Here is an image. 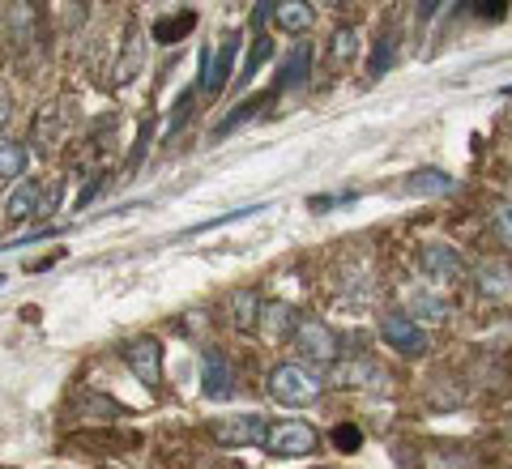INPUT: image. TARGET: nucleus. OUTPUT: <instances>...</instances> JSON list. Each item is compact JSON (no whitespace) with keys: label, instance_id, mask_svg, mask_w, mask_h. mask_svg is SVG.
Listing matches in <instances>:
<instances>
[{"label":"nucleus","instance_id":"obj_1","mask_svg":"<svg viewBox=\"0 0 512 469\" xmlns=\"http://www.w3.org/2000/svg\"><path fill=\"white\" fill-rule=\"evenodd\" d=\"M269 397L278 406H312L320 397V376L303 363H278L269 371Z\"/></svg>","mask_w":512,"mask_h":469},{"label":"nucleus","instance_id":"obj_2","mask_svg":"<svg viewBox=\"0 0 512 469\" xmlns=\"http://www.w3.org/2000/svg\"><path fill=\"white\" fill-rule=\"evenodd\" d=\"M295 346H299L303 359H308V363H320V367L338 363V354H342L338 333H333L325 320H299V325H295Z\"/></svg>","mask_w":512,"mask_h":469},{"label":"nucleus","instance_id":"obj_3","mask_svg":"<svg viewBox=\"0 0 512 469\" xmlns=\"http://www.w3.org/2000/svg\"><path fill=\"white\" fill-rule=\"evenodd\" d=\"M380 337H384V346H393L397 354H406V359H419V354L431 346L427 329L419 325V320L402 316V312H389L380 320Z\"/></svg>","mask_w":512,"mask_h":469},{"label":"nucleus","instance_id":"obj_4","mask_svg":"<svg viewBox=\"0 0 512 469\" xmlns=\"http://www.w3.org/2000/svg\"><path fill=\"white\" fill-rule=\"evenodd\" d=\"M210 431H214V440H218V444L244 448V444H265L274 427H269L261 414H227V418H218Z\"/></svg>","mask_w":512,"mask_h":469},{"label":"nucleus","instance_id":"obj_5","mask_svg":"<svg viewBox=\"0 0 512 469\" xmlns=\"http://www.w3.org/2000/svg\"><path fill=\"white\" fill-rule=\"evenodd\" d=\"M235 52H239V35L231 30V35H222V43L214 47V52H201V90H227L231 82V69H235Z\"/></svg>","mask_w":512,"mask_h":469},{"label":"nucleus","instance_id":"obj_6","mask_svg":"<svg viewBox=\"0 0 512 469\" xmlns=\"http://www.w3.org/2000/svg\"><path fill=\"white\" fill-rule=\"evenodd\" d=\"M316 444H320V435L312 423H278L265 440V448L274 457H308V452H316Z\"/></svg>","mask_w":512,"mask_h":469},{"label":"nucleus","instance_id":"obj_7","mask_svg":"<svg viewBox=\"0 0 512 469\" xmlns=\"http://www.w3.org/2000/svg\"><path fill=\"white\" fill-rule=\"evenodd\" d=\"M419 269L427 273L431 282L453 286V282H461V273H466V261H461V252L448 248V244H427L419 252Z\"/></svg>","mask_w":512,"mask_h":469},{"label":"nucleus","instance_id":"obj_8","mask_svg":"<svg viewBox=\"0 0 512 469\" xmlns=\"http://www.w3.org/2000/svg\"><path fill=\"white\" fill-rule=\"evenodd\" d=\"M124 363L133 367V376L141 384H158V376H163V350H158L154 337H133V342H124Z\"/></svg>","mask_w":512,"mask_h":469},{"label":"nucleus","instance_id":"obj_9","mask_svg":"<svg viewBox=\"0 0 512 469\" xmlns=\"http://www.w3.org/2000/svg\"><path fill=\"white\" fill-rule=\"evenodd\" d=\"M474 290L487 303H512V269L504 261H483L474 265Z\"/></svg>","mask_w":512,"mask_h":469},{"label":"nucleus","instance_id":"obj_10","mask_svg":"<svg viewBox=\"0 0 512 469\" xmlns=\"http://www.w3.org/2000/svg\"><path fill=\"white\" fill-rule=\"evenodd\" d=\"M201 388H205V397H222L231 388V363H227V354H222V350H205V359H201Z\"/></svg>","mask_w":512,"mask_h":469},{"label":"nucleus","instance_id":"obj_11","mask_svg":"<svg viewBox=\"0 0 512 469\" xmlns=\"http://www.w3.org/2000/svg\"><path fill=\"white\" fill-rule=\"evenodd\" d=\"M261 316H265L261 295H256V290H235V295H231V325L239 333H256Z\"/></svg>","mask_w":512,"mask_h":469},{"label":"nucleus","instance_id":"obj_12","mask_svg":"<svg viewBox=\"0 0 512 469\" xmlns=\"http://www.w3.org/2000/svg\"><path fill=\"white\" fill-rule=\"evenodd\" d=\"M410 320L419 325H444L448 320V303L436 290H410Z\"/></svg>","mask_w":512,"mask_h":469},{"label":"nucleus","instance_id":"obj_13","mask_svg":"<svg viewBox=\"0 0 512 469\" xmlns=\"http://www.w3.org/2000/svg\"><path fill=\"white\" fill-rule=\"evenodd\" d=\"M274 22H278V30H286V35H303V30L316 22V9L308 0H286V5H274Z\"/></svg>","mask_w":512,"mask_h":469},{"label":"nucleus","instance_id":"obj_14","mask_svg":"<svg viewBox=\"0 0 512 469\" xmlns=\"http://www.w3.org/2000/svg\"><path fill=\"white\" fill-rule=\"evenodd\" d=\"M39 205H43V201H39V184L22 180L18 188H9V197H5V218H9V222H26Z\"/></svg>","mask_w":512,"mask_h":469},{"label":"nucleus","instance_id":"obj_15","mask_svg":"<svg viewBox=\"0 0 512 469\" xmlns=\"http://www.w3.org/2000/svg\"><path fill=\"white\" fill-rule=\"evenodd\" d=\"M308 69H312V47H308V43H295L291 56H286V64H282L278 86H291V90L308 86Z\"/></svg>","mask_w":512,"mask_h":469},{"label":"nucleus","instance_id":"obj_16","mask_svg":"<svg viewBox=\"0 0 512 469\" xmlns=\"http://www.w3.org/2000/svg\"><path fill=\"white\" fill-rule=\"evenodd\" d=\"M355 56H359V26L342 22V26H338V30H333V35H329V60H333V64H338V69H342V64H350Z\"/></svg>","mask_w":512,"mask_h":469},{"label":"nucleus","instance_id":"obj_17","mask_svg":"<svg viewBox=\"0 0 512 469\" xmlns=\"http://www.w3.org/2000/svg\"><path fill=\"white\" fill-rule=\"evenodd\" d=\"M192 26H197V13L192 9H180V13H171V18H158L154 22V43H180Z\"/></svg>","mask_w":512,"mask_h":469},{"label":"nucleus","instance_id":"obj_18","mask_svg":"<svg viewBox=\"0 0 512 469\" xmlns=\"http://www.w3.org/2000/svg\"><path fill=\"white\" fill-rule=\"evenodd\" d=\"M22 171H26V145L5 137L0 141V175H5V184H13Z\"/></svg>","mask_w":512,"mask_h":469},{"label":"nucleus","instance_id":"obj_19","mask_svg":"<svg viewBox=\"0 0 512 469\" xmlns=\"http://www.w3.org/2000/svg\"><path fill=\"white\" fill-rule=\"evenodd\" d=\"M346 384H359V388H384L389 380H384V371L372 363V359H363V363H350V371L342 376Z\"/></svg>","mask_w":512,"mask_h":469},{"label":"nucleus","instance_id":"obj_20","mask_svg":"<svg viewBox=\"0 0 512 469\" xmlns=\"http://www.w3.org/2000/svg\"><path fill=\"white\" fill-rule=\"evenodd\" d=\"M410 192H431V197H440V192L453 188V180H448L444 171H414L410 180H406Z\"/></svg>","mask_w":512,"mask_h":469},{"label":"nucleus","instance_id":"obj_21","mask_svg":"<svg viewBox=\"0 0 512 469\" xmlns=\"http://www.w3.org/2000/svg\"><path fill=\"white\" fill-rule=\"evenodd\" d=\"M393 56H397V39H393V35H380V39H376V47H372V60H367V73H372V77L389 73Z\"/></svg>","mask_w":512,"mask_h":469},{"label":"nucleus","instance_id":"obj_22","mask_svg":"<svg viewBox=\"0 0 512 469\" xmlns=\"http://www.w3.org/2000/svg\"><path fill=\"white\" fill-rule=\"evenodd\" d=\"M286 320H291V307H286V303H269L265 316H261V329L269 337H286V333H291V329H286Z\"/></svg>","mask_w":512,"mask_h":469},{"label":"nucleus","instance_id":"obj_23","mask_svg":"<svg viewBox=\"0 0 512 469\" xmlns=\"http://www.w3.org/2000/svg\"><path fill=\"white\" fill-rule=\"evenodd\" d=\"M137 69H141V35L133 30V35H128V52H124V64L116 69V82H133V77H137Z\"/></svg>","mask_w":512,"mask_h":469},{"label":"nucleus","instance_id":"obj_24","mask_svg":"<svg viewBox=\"0 0 512 469\" xmlns=\"http://www.w3.org/2000/svg\"><path fill=\"white\" fill-rule=\"evenodd\" d=\"M265 99H248V103H239L231 116H222V124H218V137H227V133H235V124H244L248 116H256V107H261Z\"/></svg>","mask_w":512,"mask_h":469},{"label":"nucleus","instance_id":"obj_25","mask_svg":"<svg viewBox=\"0 0 512 469\" xmlns=\"http://www.w3.org/2000/svg\"><path fill=\"white\" fill-rule=\"evenodd\" d=\"M491 226H495V235H500V244L512 248V201H500V205H495Z\"/></svg>","mask_w":512,"mask_h":469},{"label":"nucleus","instance_id":"obj_26","mask_svg":"<svg viewBox=\"0 0 512 469\" xmlns=\"http://www.w3.org/2000/svg\"><path fill=\"white\" fill-rule=\"evenodd\" d=\"M269 56H274V43H269V39L261 35V39L252 43V52H248V69H244V82H248V77H252L256 69H261V64H265Z\"/></svg>","mask_w":512,"mask_h":469},{"label":"nucleus","instance_id":"obj_27","mask_svg":"<svg viewBox=\"0 0 512 469\" xmlns=\"http://www.w3.org/2000/svg\"><path fill=\"white\" fill-rule=\"evenodd\" d=\"M333 444H338L342 452H355V448L363 444V435H359V427H350V423H342L338 431H333Z\"/></svg>","mask_w":512,"mask_h":469},{"label":"nucleus","instance_id":"obj_28","mask_svg":"<svg viewBox=\"0 0 512 469\" xmlns=\"http://www.w3.org/2000/svg\"><path fill=\"white\" fill-rule=\"evenodd\" d=\"M474 13H478V18H500L504 5H474Z\"/></svg>","mask_w":512,"mask_h":469},{"label":"nucleus","instance_id":"obj_29","mask_svg":"<svg viewBox=\"0 0 512 469\" xmlns=\"http://www.w3.org/2000/svg\"><path fill=\"white\" fill-rule=\"evenodd\" d=\"M508 435H512V418H508Z\"/></svg>","mask_w":512,"mask_h":469}]
</instances>
